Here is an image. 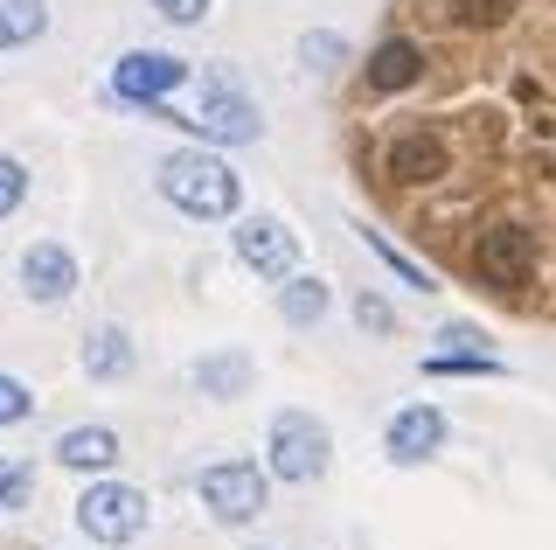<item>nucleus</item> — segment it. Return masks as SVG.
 Listing matches in <instances>:
<instances>
[{
    "mask_svg": "<svg viewBox=\"0 0 556 550\" xmlns=\"http://www.w3.org/2000/svg\"><path fill=\"white\" fill-rule=\"evenodd\" d=\"M22 196H28V167L14 161V153H0V216L22 210Z\"/></svg>",
    "mask_w": 556,
    "mask_h": 550,
    "instance_id": "25",
    "label": "nucleus"
},
{
    "mask_svg": "<svg viewBox=\"0 0 556 550\" xmlns=\"http://www.w3.org/2000/svg\"><path fill=\"white\" fill-rule=\"evenodd\" d=\"M382 446H390L396 467H417V460H431L445 446V411L439 404H404L390 418V433H382Z\"/></svg>",
    "mask_w": 556,
    "mask_h": 550,
    "instance_id": "10",
    "label": "nucleus"
},
{
    "mask_svg": "<svg viewBox=\"0 0 556 550\" xmlns=\"http://www.w3.org/2000/svg\"><path fill=\"white\" fill-rule=\"evenodd\" d=\"M515 8H521V0H452V22H466V28H494V22H508Z\"/></svg>",
    "mask_w": 556,
    "mask_h": 550,
    "instance_id": "21",
    "label": "nucleus"
},
{
    "mask_svg": "<svg viewBox=\"0 0 556 550\" xmlns=\"http://www.w3.org/2000/svg\"><path fill=\"white\" fill-rule=\"evenodd\" d=\"M22 418H35V390L22 384V376L0 370V425H22Z\"/></svg>",
    "mask_w": 556,
    "mask_h": 550,
    "instance_id": "23",
    "label": "nucleus"
},
{
    "mask_svg": "<svg viewBox=\"0 0 556 550\" xmlns=\"http://www.w3.org/2000/svg\"><path fill=\"white\" fill-rule=\"evenodd\" d=\"M341 57H348V42L327 36V28H320V36H300V63H306V71H334Z\"/></svg>",
    "mask_w": 556,
    "mask_h": 550,
    "instance_id": "24",
    "label": "nucleus"
},
{
    "mask_svg": "<svg viewBox=\"0 0 556 550\" xmlns=\"http://www.w3.org/2000/svg\"><path fill=\"white\" fill-rule=\"evenodd\" d=\"M439 341H445V349H486V335L473 328V321H445Z\"/></svg>",
    "mask_w": 556,
    "mask_h": 550,
    "instance_id": "27",
    "label": "nucleus"
},
{
    "mask_svg": "<svg viewBox=\"0 0 556 550\" xmlns=\"http://www.w3.org/2000/svg\"><path fill=\"white\" fill-rule=\"evenodd\" d=\"M382 167H390V175L396 182H439L445 175V140H439V133H404V140H396L390 147V161H382Z\"/></svg>",
    "mask_w": 556,
    "mask_h": 550,
    "instance_id": "15",
    "label": "nucleus"
},
{
    "mask_svg": "<svg viewBox=\"0 0 556 550\" xmlns=\"http://www.w3.org/2000/svg\"><path fill=\"white\" fill-rule=\"evenodd\" d=\"M181 84H188V63L174 57V49H126V57L112 63V98L153 112V118L167 112V91H181Z\"/></svg>",
    "mask_w": 556,
    "mask_h": 550,
    "instance_id": "6",
    "label": "nucleus"
},
{
    "mask_svg": "<svg viewBox=\"0 0 556 550\" xmlns=\"http://www.w3.org/2000/svg\"><path fill=\"white\" fill-rule=\"evenodd\" d=\"M188 376H195V390H202V398H216V404H237V398H251V384H257V363H251L243 349H208V355H202V363L188 370Z\"/></svg>",
    "mask_w": 556,
    "mask_h": 550,
    "instance_id": "11",
    "label": "nucleus"
},
{
    "mask_svg": "<svg viewBox=\"0 0 556 550\" xmlns=\"http://www.w3.org/2000/svg\"><path fill=\"white\" fill-rule=\"evenodd\" d=\"M195 495H202V509L216 515L223 529H243V523H257V515H265L271 474L257 467V460H216V467H202Z\"/></svg>",
    "mask_w": 556,
    "mask_h": 550,
    "instance_id": "3",
    "label": "nucleus"
},
{
    "mask_svg": "<svg viewBox=\"0 0 556 550\" xmlns=\"http://www.w3.org/2000/svg\"><path fill=\"white\" fill-rule=\"evenodd\" d=\"M425 376H508V363L494 349H431Z\"/></svg>",
    "mask_w": 556,
    "mask_h": 550,
    "instance_id": "18",
    "label": "nucleus"
},
{
    "mask_svg": "<svg viewBox=\"0 0 556 550\" xmlns=\"http://www.w3.org/2000/svg\"><path fill=\"white\" fill-rule=\"evenodd\" d=\"M327 467H334V433H327L313 411H278L271 439H265V474L292 480V488H313Z\"/></svg>",
    "mask_w": 556,
    "mask_h": 550,
    "instance_id": "2",
    "label": "nucleus"
},
{
    "mask_svg": "<svg viewBox=\"0 0 556 550\" xmlns=\"http://www.w3.org/2000/svg\"><path fill=\"white\" fill-rule=\"evenodd\" d=\"M153 8H161V14H167V22H174V28H195V22H202V14H208V8H216V0H153Z\"/></svg>",
    "mask_w": 556,
    "mask_h": 550,
    "instance_id": "26",
    "label": "nucleus"
},
{
    "mask_svg": "<svg viewBox=\"0 0 556 550\" xmlns=\"http://www.w3.org/2000/svg\"><path fill=\"white\" fill-rule=\"evenodd\" d=\"M147 488H132V480H91V488L77 495V529L91 543H132L139 529H147Z\"/></svg>",
    "mask_w": 556,
    "mask_h": 550,
    "instance_id": "4",
    "label": "nucleus"
},
{
    "mask_svg": "<svg viewBox=\"0 0 556 550\" xmlns=\"http://www.w3.org/2000/svg\"><path fill=\"white\" fill-rule=\"evenodd\" d=\"M35 502V467L28 460H0V509H28Z\"/></svg>",
    "mask_w": 556,
    "mask_h": 550,
    "instance_id": "20",
    "label": "nucleus"
},
{
    "mask_svg": "<svg viewBox=\"0 0 556 550\" xmlns=\"http://www.w3.org/2000/svg\"><path fill=\"white\" fill-rule=\"evenodd\" d=\"M49 28V0H0V49H28Z\"/></svg>",
    "mask_w": 556,
    "mask_h": 550,
    "instance_id": "17",
    "label": "nucleus"
},
{
    "mask_svg": "<svg viewBox=\"0 0 556 550\" xmlns=\"http://www.w3.org/2000/svg\"><path fill=\"white\" fill-rule=\"evenodd\" d=\"M334 293H327V279H313V272H286L278 279V314L292 321V328H320Z\"/></svg>",
    "mask_w": 556,
    "mask_h": 550,
    "instance_id": "16",
    "label": "nucleus"
},
{
    "mask_svg": "<svg viewBox=\"0 0 556 550\" xmlns=\"http://www.w3.org/2000/svg\"><path fill=\"white\" fill-rule=\"evenodd\" d=\"M473 272L494 286V293H521L529 272H535V230H521V223H494V230H480Z\"/></svg>",
    "mask_w": 556,
    "mask_h": 550,
    "instance_id": "7",
    "label": "nucleus"
},
{
    "mask_svg": "<svg viewBox=\"0 0 556 550\" xmlns=\"http://www.w3.org/2000/svg\"><path fill=\"white\" fill-rule=\"evenodd\" d=\"M188 133H195V147H251L257 133H265V118H257V105L237 91L230 77H208L202 84V105L181 118Z\"/></svg>",
    "mask_w": 556,
    "mask_h": 550,
    "instance_id": "5",
    "label": "nucleus"
},
{
    "mask_svg": "<svg viewBox=\"0 0 556 550\" xmlns=\"http://www.w3.org/2000/svg\"><path fill=\"white\" fill-rule=\"evenodd\" d=\"M369 91H410L417 77H425V49H417L410 36H390V42H376L369 49Z\"/></svg>",
    "mask_w": 556,
    "mask_h": 550,
    "instance_id": "12",
    "label": "nucleus"
},
{
    "mask_svg": "<svg viewBox=\"0 0 556 550\" xmlns=\"http://www.w3.org/2000/svg\"><path fill=\"white\" fill-rule=\"evenodd\" d=\"M22 293L35 300V307H63L70 293H77V258H70L63 245H28L22 251Z\"/></svg>",
    "mask_w": 556,
    "mask_h": 550,
    "instance_id": "9",
    "label": "nucleus"
},
{
    "mask_svg": "<svg viewBox=\"0 0 556 550\" xmlns=\"http://www.w3.org/2000/svg\"><path fill=\"white\" fill-rule=\"evenodd\" d=\"M355 328L362 335H396V307L382 293H355Z\"/></svg>",
    "mask_w": 556,
    "mask_h": 550,
    "instance_id": "22",
    "label": "nucleus"
},
{
    "mask_svg": "<svg viewBox=\"0 0 556 550\" xmlns=\"http://www.w3.org/2000/svg\"><path fill=\"white\" fill-rule=\"evenodd\" d=\"M56 460L70 474H104V467H118V433L112 425H70L56 439Z\"/></svg>",
    "mask_w": 556,
    "mask_h": 550,
    "instance_id": "13",
    "label": "nucleus"
},
{
    "mask_svg": "<svg viewBox=\"0 0 556 550\" xmlns=\"http://www.w3.org/2000/svg\"><path fill=\"white\" fill-rule=\"evenodd\" d=\"M230 251H237V265L257 272V279H286V272H300V237H292L278 216H243L230 230Z\"/></svg>",
    "mask_w": 556,
    "mask_h": 550,
    "instance_id": "8",
    "label": "nucleus"
},
{
    "mask_svg": "<svg viewBox=\"0 0 556 550\" xmlns=\"http://www.w3.org/2000/svg\"><path fill=\"white\" fill-rule=\"evenodd\" d=\"M84 376H91V384H118V376H132V335L118 328V321H104V328L84 335Z\"/></svg>",
    "mask_w": 556,
    "mask_h": 550,
    "instance_id": "14",
    "label": "nucleus"
},
{
    "mask_svg": "<svg viewBox=\"0 0 556 550\" xmlns=\"http://www.w3.org/2000/svg\"><path fill=\"white\" fill-rule=\"evenodd\" d=\"M161 196L181 216H195V223H223V216H237L243 182H237V167L223 161L216 147H174L161 161Z\"/></svg>",
    "mask_w": 556,
    "mask_h": 550,
    "instance_id": "1",
    "label": "nucleus"
},
{
    "mask_svg": "<svg viewBox=\"0 0 556 550\" xmlns=\"http://www.w3.org/2000/svg\"><path fill=\"white\" fill-rule=\"evenodd\" d=\"M362 245H369V251L382 258V265H390L396 279L410 286V293H439V279H431V272L417 265V258H404V251H396V245H390V237H382V230H362Z\"/></svg>",
    "mask_w": 556,
    "mask_h": 550,
    "instance_id": "19",
    "label": "nucleus"
}]
</instances>
